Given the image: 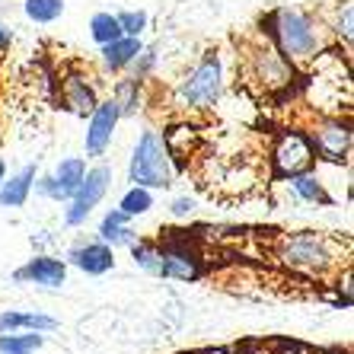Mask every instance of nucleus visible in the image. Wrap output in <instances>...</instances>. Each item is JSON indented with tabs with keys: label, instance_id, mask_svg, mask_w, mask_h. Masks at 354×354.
Here are the masks:
<instances>
[{
	"label": "nucleus",
	"instance_id": "f257e3e1",
	"mask_svg": "<svg viewBox=\"0 0 354 354\" xmlns=\"http://www.w3.org/2000/svg\"><path fill=\"white\" fill-rule=\"evenodd\" d=\"M268 35H272L274 48L290 61V64H310V61L326 51V32L313 17H306L304 10H290L281 7L274 10L272 17L265 19Z\"/></svg>",
	"mask_w": 354,
	"mask_h": 354
},
{
	"label": "nucleus",
	"instance_id": "f03ea898",
	"mask_svg": "<svg viewBox=\"0 0 354 354\" xmlns=\"http://www.w3.org/2000/svg\"><path fill=\"white\" fill-rule=\"evenodd\" d=\"M274 259L281 265H288L294 272H306V274H326L332 268L348 259V249L342 252V243L326 233H313V230H300V233H281L278 236V249Z\"/></svg>",
	"mask_w": 354,
	"mask_h": 354
},
{
	"label": "nucleus",
	"instance_id": "7ed1b4c3",
	"mask_svg": "<svg viewBox=\"0 0 354 354\" xmlns=\"http://www.w3.org/2000/svg\"><path fill=\"white\" fill-rule=\"evenodd\" d=\"M223 90V67L217 51H207L176 86V106L185 112H207L217 106Z\"/></svg>",
	"mask_w": 354,
	"mask_h": 354
},
{
	"label": "nucleus",
	"instance_id": "20e7f679",
	"mask_svg": "<svg viewBox=\"0 0 354 354\" xmlns=\"http://www.w3.org/2000/svg\"><path fill=\"white\" fill-rule=\"evenodd\" d=\"M128 179L140 189H166L173 182V160L166 153L163 134L144 131L134 144L131 166H128Z\"/></svg>",
	"mask_w": 354,
	"mask_h": 354
},
{
	"label": "nucleus",
	"instance_id": "39448f33",
	"mask_svg": "<svg viewBox=\"0 0 354 354\" xmlns=\"http://www.w3.org/2000/svg\"><path fill=\"white\" fill-rule=\"evenodd\" d=\"M246 67H243V77H246L249 86H259L262 93H278L290 86V77H294V64H290L274 41H256L249 45L246 55H243Z\"/></svg>",
	"mask_w": 354,
	"mask_h": 354
},
{
	"label": "nucleus",
	"instance_id": "423d86ee",
	"mask_svg": "<svg viewBox=\"0 0 354 354\" xmlns=\"http://www.w3.org/2000/svg\"><path fill=\"white\" fill-rule=\"evenodd\" d=\"M313 163H316V150H313L310 134L290 128V131H284L278 140H274L272 169L278 179H290V176H297V173H310Z\"/></svg>",
	"mask_w": 354,
	"mask_h": 354
},
{
	"label": "nucleus",
	"instance_id": "0eeeda50",
	"mask_svg": "<svg viewBox=\"0 0 354 354\" xmlns=\"http://www.w3.org/2000/svg\"><path fill=\"white\" fill-rule=\"evenodd\" d=\"M109 185H112V169L109 166H93V169H86V176H83V182L77 185V192L67 201V211H64V221L71 223V227H80L86 217L93 214V207L106 198Z\"/></svg>",
	"mask_w": 354,
	"mask_h": 354
},
{
	"label": "nucleus",
	"instance_id": "6e6552de",
	"mask_svg": "<svg viewBox=\"0 0 354 354\" xmlns=\"http://www.w3.org/2000/svg\"><path fill=\"white\" fill-rule=\"evenodd\" d=\"M310 140H313V150L316 157L322 160H332V163H338V160H348V153H351V144H354V131H351V122L342 115H326L316 122L313 134H310Z\"/></svg>",
	"mask_w": 354,
	"mask_h": 354
},
{
	"label": "nucleus",
	"instance_id": "1a4fd4ad",
	"mask_svg": "<svg viewBox=\"0 0 354 354\" xmlns=\"http://www.w3.org/2000/svg\"><path fill=\"white\" fill-rule=\"evenodd\" d=\"M160 278L195 281L201 278V256L185 239H169L160 243Z\"/></svg>",
	"mask_w": 354,
	"mask_h": 354
},
{
	"label": "nucleus",
	"instance_id": "9d476101",
	"mask_svg": "<svg viewBox=\"0 0 354 354\" xmlns=\"http://www.w3.org/2000/svg\"><path fill=\"white\" fill-rule=\"evenodd\" d=\"M118 118H122V109H118L115 99L96 102V109L90 112V124H86V157H102L106 153Z\"/></svg>",
	"mask_w": 354,
	"mask_h": 354
},
{
	"label": "nucleus",
	"instance_id": "9b49d317",
	"mask_svg": "<svg viewBox=\"0 0 354 354\" xmlns=\"http://www.w3.org/2000/svg\"><path fill=\"white\" fill-rule=\"evenodd\" d=\"M83 176H86V163H83L80 157H67V160H61L55 176H45V179L35 182V185H39L41 195L55 198V201H67V198L77 192V185L83 182Z\"/></svg>",
	"mask_w": 354,
	"mask_h": 354
},
{
	"label": "nucleus",
	"instance_id": "f8f14e48",
	"mask_svg": "<svg viewBox=\"0 0 354 354\" xmlns=\"http://www.w3.org/2000/svg\"><path fill=\"white\" fill-rule=\"evenodd\" d=\"M13 278L29 281V284H41V288H61L67 278V265L51 256H35V259H29Z\"/></svg>",
	"mask_w": 354,
	"mask_h": 354
},
{
	"label": "nucleus",
	"instance_id": "ddd939ff",
	"mask_svg": "<svg viewBox=\"0 0 354 354\" xmlns=\"http://www.w3.org/2000/svg\"><path fill=\"white\" fill-rule=\"evenodd\" d=\"M71 262L86 274H106L115 268V249L106 246L102 239L99 243H83V246L71 249Z\"/></svg>",
	"mask_w": 354,
	"mask_h": 354
},
{
	"label": "nucleus",
	"instance_id": "4468645a",
	"mask_svg": "<svg viewBox=\"0 0 354 354\" xmlns=\"http://www.w3.org/2000/svg\"><path fill=\"white\" fill-rule=\"evenodd\" d=\"M61 102H64V109L74 112V115H90L99 102L96 86H93L90 80H83V77L71 74L64 83H61Z\"/></svg>",
	"mask_w": 354,
	"mask_h": 354
},
{
	"label": "nucleus",
	"instance_id": "2eb2a0df",
	"mask_svg": "<svg viewBox=\"0 0 354 354\" xmlns=\"http://www.w3.org/2000/svg\"><path fill=\"white\" fill-rule=\"evenodd\" d=\"M140 55H144V45H140V39H134V35H118L115 41L102 45V64H106L109 71H124V67L134 64Z\"/></svg>",
	"mask_w": 354,
	"mask_h": 354
},
{
	"label": "nucleus",
	"instance_id": "dca6fc26",
	"mask_svg": "<svg viewBox=\"0 0 354 354\" xmlns=\"http://www.w3.org/2000/svg\"><path fill=\"white\" fill-rule=\"evenodd\" d=\"M32 185H35V166H26L19 169L17 176L0 182V207H23L32 195Z\"/></svg>",
	"mask_w": 354,
	"mask_h": 354
},
{
	"label": "nucleus",
	"instance_id": "f3484780",
	"mask_svg": "<svg viewBox=\"0 0 354 354\" xmlns=\"http://www.w3.org/2000/svg\"><path fill=\"white\" fill-rule=\"evenodd\" d=\"M128 221H131V217L128 214H122V211H109L106 217H102V227H99V239H102V243H106V246H131L134 239H138V233L131 230V227H128Z\"/></svg>",
	"mask_w": 354,
	"mask_h": 354
},
{
	"label": "nucleus",
	"instance_id": "a211bd4d",
	"mask_svg": "<svg viewBox=\"0 0 354 354\" xmlns=\"http://www.w3.org/2000/svg\"><path fill=\"white\" fill-rule=\"evenodd\" d=\"M58 322L45 313H19V310H7L0 313V332H51Z\"/></svg>",
	"mask_w": 354,
	"mask_h": 354
},
{
	"label": "nucleus",
	"instance_id": "6ab92c4d",
	"mask_svg": "<svg viewBox=\"0 0 354 354\" xmlns=\"http://www.w3.org/2000/svg\"><path fill=\"white\" fill-rule=\"evenodd\" d=\"M290 185H294L297 198H304V201H310V205H335L329 192L322 189V182L316 179V176H310V173L290 176Z\"/></svg>",
	"mask_w": 354,
	"mask_h": 354
},
{
	"label": "nucleus",
	"instance_id": "aec40b11",
	"mask_svg": "<svg viewBox=\"0 0 354 354\" xmlns=\"http://www.w3.org/2000/svg\"><path fill=\"white\" fill-rule=\"evenodd\" d=\"M41 345H45V335L39 332H26V335L0 332V354H35Z\"/></svg>",
	"mask_w": 354,
	"mask_h": 354
},
{
	"label": "nucleus",
	"instance_id": "412c9836",
	"mask_svg": "<svg viewBox=\"0 0 354 354\" xmlns=\"http://www.w3.org/2000/svg\"><path fill=\"white\" fill-rule=\"evenodd\" d=\"M150 207H153V195H150V189H140V185H131V189L122 195V201H118V211L128 217L147 214Z\"/></svg>",
	"mask_w": 354,
	"mask_h": 354
},
{
	"label": "nucleus",
	"instance_id": "4be33fe9",
	"mask_svg": "<svg viewBox=\"0 0 354 354\" xmlns=\"http://www.w3.org/2000/svg\"><path fill=\"white\" fill-rule=\"evenodd\" d=\"M131 256H134V265H138V268H144V272H150V274H160V243L134 239Z\"/></svg>",
	"mask_w": 354,
	"mask_h": 354
},
{
	"label": "nucleus",
	"instance_id": "5701e85b",
	"mask_svg": "<svg viewBox=\"0 0 354 354\" xmlns=\"http://www.w3.org/2000/svg\"><path fill=\"white\" fill-rule=\"evenodd\" d=\"M23 10L32 23H55L64 17V0H26Z\"/></svg>",
	"mask_w": 354,
	"mask_h": 354
},
{
	"label": "nucleus",
	"instance_id": "b1692460",
	"mask_svg": "<svg viewBox=\"0 0 354 354\" xmlns=\"http://www.w3.org/2000/svg\"><path fill=\"white\" fill-rule=\"evenodd\" d=\"M118 35H122V26H118V19L112 17V13H96V17L90 19V39L96 41V45H109V41H115Z\"/></svg>",
	"mask_w": 354,
	"mask_h": 354
},
{
	"label": "nucleus",
	"instance_id": "393cba45",
	"mask_svg": "<svg viewBox=\"0 0 354 354\" xmlns=\"http://www.w3.org/2000/svg\"><path fill=\"white\" fill-rule=\"evenodd\" d=\"M332 32L345 41V45L354 41V7H351V0H342V3H338V17H335Z\"/></svg>",
	"mask_w": 354,
	"mask_h": 354
},
{
	"label": "nucleus",
	"instance_id": "a878e982",
	"mask_svg": "<svg viewBox=\"0 0 354 354\" xmlns=\"http://www.w3.org/2000/svg\"><path fill=\"white\" fill-rule=\"evenodd\" d=\"M118 26H122V35H134V39H140V32L147 29V13L144 10H124V13H118Z\"/></svg>",
	"mask_w": 354,
	"mask_h": 354
},
{
	"label": "nucleus",
	"instance_id": "bb28decb",
	"mask_svg": "<svg viewBox=\"0 0 354 354\" xmlns=\"http://www.w3.org/2000/svg\"><path fill=\"white\" fill-rule=\"evenodd\" d=\"M118 109H122V115H131L134 109H138V80H124L118 83V96H115Z\"/></svg>",
	"mask_w": 354,
	"mask_h": 354
},
{
	"label": "nucleus",
	"instance_id": "cd10ccee",
	"mask_svg": "<svg viewBox=\"0 0 354 354\" xmlns=\"http://www.w3.org/2000/svg\"><path fill=\"white\" fill-rule=\"evenodd\" d=\"M169 211H173L176 217H189L192 211H195V198H176Z\"/></svg>",
	"mask_w": 354,
	"mask_h": 354
},
{
	"label": "nucleus",
	"instance_id": "c85d7f7f",
	"mask_svg": "<svg viewBox=\"0 0 354 354\" xmlns=\"http://www.w3.org/2000/svg\"><path fill=\"white\" fill-rule=\"evenodd\" d=\"M10 41H13V35H10V29L3 23H0V51L10 48Z\"/></svg>",
	"mask_w": 354,
	"mask_h": 354
},
{
	"label": "nucleus",
	"instance_id": "c756f323",
	"mask_svg": "<svg viewBox=\"0 0 354 354\" xmlns=\"http://www.w3.org/2000/svg\"><path fill=\"white\" fill-rule=\"evenodd\" d=\"M7 179V166H3V160H0V182Z\"/></svg>",
	"mask_w": 354,
	"mask_h": 354
},
{
	"label": "nucleus",
	"instance_id": "7c9ffc66",
	"mask_svg": "<svg viewBox=\"0 0 354 354\" xmlns=\"http://www.w3.org/2000/svg\"><path fill=\"white\" fill-rule=\"evenodd\" d=\"M332 354H338V351H332Z\"/></svg>",
	"mask_w": 354,
	"mask_h": 354
}]
</instances>
